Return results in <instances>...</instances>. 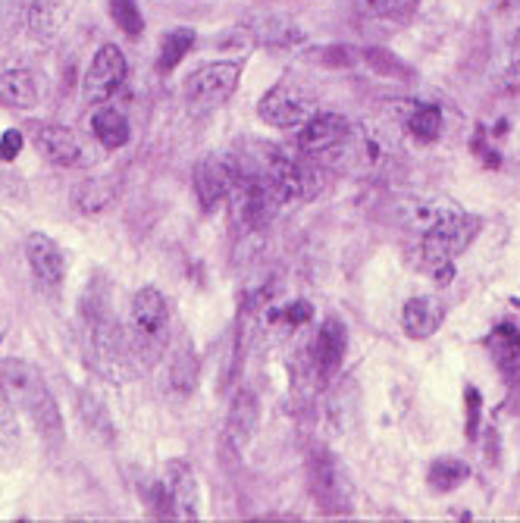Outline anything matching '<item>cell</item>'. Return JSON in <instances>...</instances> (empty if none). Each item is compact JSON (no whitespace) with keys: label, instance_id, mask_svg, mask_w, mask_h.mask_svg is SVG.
I'll list each match as a JSON object with an SVG mask.
<instances>
[{"label":"cell","instance_id":"27","mask_svg":"<svg viewBox=\"0 0 520 523\" xmlns=\"http://www.w3.org/2000/svg\"><path fill=\"white\" fill-rule=\"evenodd\" d=\"M110 16L129 38H138L145 32V16H141L135 0H110Z\"/></svg>","mask_w":520,"mask_h":523},{"label":"cell","instance_id":"19","mask_svg":"<svg viewBox=\"0 0 520 523\" xmlns=\"http://www.w3.org/2000/svg\"><path fill=\"white\" fill-rule=\"evenodd\" d=\"M91 132L104 148L120 151L129 145V123L116 107H98L91 116Z\"/></svg>","mask_w":520,"mask_h":523},{"label":"cell","instance_id":"10","mask_svg":"<svg viewBox=\"0 0 520 523\" xmlns=\"http://www.w3.org/2000/svg\"><path fill=\"white\" fill-rule=\"evenodd\" d=\"M235 182V170H232V157L220 160V157H204L195 166V195L201 210H217L223 201H229Z\"/></svg>","mask_w":520,"mask_h":523},{"label":"cell","instance_id":"3","mask_svg":"<svg viewBox=\"0 0 520 523\" xmlns=\"http://www.w3.org/2000/svg\"><path fill=\"white\" fill-rule=\"evenodd\" d=\"M82 317L88 323V358L91 367L98 370L104 379H113V383H123L129 376V345L120 323L113 320V307L101 298L91 295L88 304L82 301Z\"/></svg>","mask_w":520,"mask_h":523},{"label":"cell","instance_id":"11","mask_svg":"<svg viewBox=\"0 0 520 523\" xmlns=\"http://www.w3.org/2000/svg\"><path fill=\"white\" fill-rule=\"evenodd\" d=\"M26 260L44 289H60L66 279V257L47 232H32L26 239Z\"/></svg>","mask_w":520,"mask_h":523},{"label":"cell","instance_id":"8","mask_svg":"<svg viewBox=\"0 0 520 523\" xmlns=\"http://www.w3.org/2000/svg\"><path fill=\"white\" fill-rule=\"evenodd\" d=\"M351 138V126L342 113H314L298 129V151L304 157H329Z\"/></svg>","mask_w":520,"mask_h":523},{"label":"cell","instance_id":"18","mask_svg":"<svg viewBox=\"0 0 520 523\" xmlns=\"http://www.w3.org/2000/svg\"><path fill=\"white\" fill-rule=\"evenodd\" d=\"M73 210L82 213V217H101L107 213V207L116 201V185L104 176H94V179H85L79 185H73Z\"/></svg>","mask_w":520,"mask_h":523},{"label":"cell","instance_id":"12","mask_svg":"<svg viewBox=\"0 0 520 523\" xmlns=\"http://www.w3.org/2000/svg\"><path fill=\"white\" fill-rule=\"evenodd\" d=\"M257 423H260V401L251 389H239L232 395L229 404V414H226V445L232 451H245L248 442L257 433Z\"/></svg>","mask_w":520,"mask_h":523},{"label":"cell","instance_id":"29","mask_svg":"<svg viewBox=\"0 0 520 523\" xmlns=\"http://www.w3.org/2000/svg\"><path fill=\"white\" fill-rule=\"evenodd\" d=\"M7 332H10V323H7V317H4V314H0V345H4Z\"/></svg>","mask_w":520,"mask_h":523},{"label":"cell","instance_id":"1","mask_svg":"<svg viewBox=\"0 0 520 523\" xmlns=\"http://www.w3.org/2000/svg\"><path fill=\"white\" fill-rule=\"evenodd\" d=\"M0 389H4L16 408L26 414L35 430L44 442H63V414H60V404L51 392V386H47L44 373L22 361V358H7L4 364H0Z\"/></svg>","mask_w":520,"mask_h":523},{"label":"cell","instance_id":"26","mask_svg":"<svg viewBox=\"0 0 520 523\" xmlns=\"http://www.w3.org/2000/svg\"><path fill=\"white\" fill-rule=\"evenodd\" d=\"M60 26V4L57 0H35L29 7V29L41 38L54 35Z\"/></svg>","mask_w":520,"mask_h":523},{"label":"cell","instance_id":"13","mask_svg":"<svg viewBox=\"0 0 520 523\" xmlns=\"http://www.w3.org/2000/svg\"><path fill=\"white\" fill-rule=\"evenodd\" d=\"M442 320H445V304L436 295L411 298L401 307V329H405V336H411L417 342L436 336Z\"/></svg>","mask_w":520,"mask_h":523},{"label":"cell","instance_id":"7","mask_svg":"<svg viewBox=\"0 0 520 523\" xmlns=\"http://www.w3.org/2000/svg\"><path fill=\"white\" fill-rule=\"evenodd\" d=\"M126 76H129V63H126L120 47H116V44L98 47V54L91 57L88 73H85V98L91 104L110 101L113 94L126 85Z\"/></svg>","mask_w":520,"mask_h":523},{"label":"cell","instance_id":"15","mask_svg":"<svg viewBox=\"0 0 520 523\" xmlns=\"http://www.w3.org/2000/svg\"><path fill=\"white\" fill-rule=\"evenodd\" d=\"M345 351H348V332H345L342 320H336V317L323 320V326L317 332V342H314V361H317L320 379H329L342 367Z\"/></svg>","mask_w":520,"mask_h":523},{"label":"cell","instance_id":"14","mask_svg":"<svg viewBox=\"0 0 520 523\" xmlns=\"http://www.w3.org/2000/svg\"><path fill=\"white\" fill-rule=\"evenodd\" d=\"M44 98V79L32 69H4L0 73V104L13 110H32Z\"/></svg>","mask_w":520,"mask_h":523},{"label":"cell","instance_id":"21","mask_svg":"<svg viewBox=\"0 0 520 523\" xmlns=\"http://www.w3.org/2000/svg\"><path fill=\"white\" fill-rule=\"evenodd\" d=\"M195 47V32L192 29H170L167 35L160 38V47H157V69L160 73H173V69L192 54Z\"/></svg>","mask_w":520,"mask_h":523},{"label":"cell","instance_id":"17","mask_svg":"<svg viewBox=\"0 0 520 523\" xmlns=\"http://www.w3.org/2000/svg\"><path fill=\"white\" fill-rule=\"evenodd\" d=\"M307 480H311V492L317 502L326 508V511H339V464L326 455V451H317L307 461Z\"/></svg>","mask_w":520,"mask_h":523},{"label":"cell","instance_id":"28","mask_svg":"<svg viewBox=\"0 0 520 523\" xmlns=\"http://www.w3.org/2000/svg\"><path fill=\"white\" fill-rule=\"evenodd\" d=\"M22 148V135L19 132H4L0 135V160H13Z\"/></svg>","mask_w":520,"mask_h":523},{"label":"cell","instance_id":"16","mask_svg":"<svg viewBox=\"0 0 520 523\" xmlns=\"http://www.w3.org/2000/svg\"><path fill=\"white\" fill-rule=\"evenodd\" d=\"M35 145L54 166H79L82 163V141L66 126H41L35 135Z\"/></svg>","mask_w":520,"mask_h":523},{"label":"cell","instance_id":"5","mask_svg":"<svg viewBox=\"0 0 520 523\" xmlns=\"http://www.w3.org/2000/svg\"><path fill=\"white\" fill-rule=\"evenodd\" d=\"M317 110H314V98L298 85L289 82H279L273 85L264 98L257 101V116L264 120L270 129H301L307 120H311Z\"/></svg>","mask_w":520,"mask_h":523},{"label":"cell","instance_id":"4","mask_svg":"<svg viewBox=\"0 0 520 523\" xmlns=\"http://www.w3.org/2000/svg\"><path fill=\"white\" fill-rule=\"evenodd\" d=\"M480 220L470 213H445L430 223V229L423 232V264L430 267V273H442L445 279L452 276V264L470 248V242L477 239Z\"/></svg>","mask_w":520,"mask_h":523},{"label":"cell","instance_id":"2","mask_svg":"<svg viewBox=\"0 0 520 523\" xmlns=\"http://www.w3.org/2000/svg\"><path fill=\"white\" fill-rule=\"evenodd\" d=\"M170 332L173 320L163 292L154 289V285L138 289L129 304V329H126V345L132 361H138L141 367H154L170 345Z\"/></svg>","mask_w":520,"mask_h":523},{"label":"cell","instance_id":"23","mask_svg":"<svg viewBox=\"0 0 520 523\" xmlns=\"http://www.w3.org/2000/svg\"><path fill=\"white\" fill-rule=\"evenodd\" d=\"M408 132L420 141V145H433L442 135V113L433 104H417L408 113Z\"/></svg>","mask_w":520,"mask_h":523},{"label":"cell","instance_id":"22","mask_svg":"<svg viewBox=\"0 0 520 523\" xmlns=\"http://www.w3.org/2000/svg\"><path fill=\"white\" fill-rule=\"evenodd\" d=\"M470 480V467L461 461V458H439L430 464L427 470V483L433 492L439 495H448V492H455L458 486H464Z\"/></svg>","mask_w":520,"mask_h":523},{"label":"cell","instance_id":"6","mask_svg":"<svg viewBox=\"0 0 520 523\" xmlns=\"http://www.w3.org/2000/svg\"><path fill=\"white\" fill-rule=\"evenodd\" d=\"M239 79H242V63L235 60L204 63L185 76V98L198 107H220L239 88Z\"/></svg>","mask_w":520,"mask_h":523},{"label":"cell","instance_id":"24","mask_svg":"<svg viewBox=\"0 0 520 523\" xmlns=\"http://www.w3.org/2000/svg\"><path fill=\"white\" fill-rule=\"evenodd\" d=\"M420 7V0H354V10L364 19H408Z\"/></svg>","mask_w":520,"mask_h":523},{"label":"cell","instance_id":"9","mask_svg":"<svg viewBox=\"0 0 520 523\" xmlns=\"http://www.w3.org/2000/svg\"><path fill=\"white\" fill-rule=\"evenodd\" d=\"M163 486H167L173 505V520H188V523L201 520V483L192 464L170 461L167 470H163Z\"/></svg>","mask_w":520,"mask_h":523},{"label":"cell","instance_id":"25","mask_svg":"<svg viewBox=\"0 0 520 523\" xmlns=\"http://www.w3.org/2000/svg\"><path fill=\"white\" fill-rule=\"evenodd\" d=\"M16 411L19 408L13 404V398L0 389V451H7V455H13L22 445V426H19Z\"/></svg>","mask_w":520,"mask_h":523},{"label":"cell","instance_id":"20","mask_svg":"<svg viewBox=\"0 0 520 523\" xmlns=\"http://www.w3.org/2000/svg\"><path fill=\"white\" fill-rule=\"evenodd\" d=\"M198 379H201V364H198V354L192 345H179L173 351V358H170V386L173 392L179 395H195L198 389Z\"/></svg>","mask_w":520,"mask_h":523}]
</instances>
